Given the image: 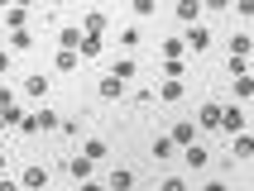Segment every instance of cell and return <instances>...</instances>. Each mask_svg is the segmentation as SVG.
Masks as SVG:
<instances>
[{
  "mask_svg": "<svg viewBox=\"0 0 254 191\" xmlns=\"http://www.w3.org/2000/svg\"><path fill=\"white\" fill-rule=\"evenodd\" d=\"M192 124H197V134H216V129H221V100H206Z\"/></svg>",
  "mask_w": 254,
  "mask_h": 191,
  "instance_id": "cell-1",
  "label": "cell"
},
{
  "mask_svg": "<svg viewBox=\"0 0 254 191\" xmlns=\"http://www.w3.org/2000/svg\"><path fill=\"white\" fill-rule=\"evenodd\" d=\"M168 139H173V148H192V143H201V134H197V124H192V120H178L168 129Z\"/></svg>",
  "mask_w": 254,
  "mask_h": 191,
  "instance_id": "cell-2",
  "label": "cell"
},
{
  "mask_svg": "<svg viewBox=\"0 0 254 191\" xmlns=\"http://www.w3.org/2000/svg\"><path fill=\"white\" fill-rule=\"evenodd\" d=\"M96 172H101V167H96V163H86L82 153H77V158H67V163H63V177H77V182H91V177H96Z\"/></svg>",
  "mask_w": 254,
  "mask_h": 191,
  "instance_id": "cell-3",
  "label": "cell"
},
{
  "mask_svg": "<svg viewBox=\"0 0 254 191\" xmlns=\"http://www.w3.org/2000/svg\"><path fill=\"white\" fill-rule=\"evenodd\" d=\"M77 29H82V39H106V10H86Z\"/></svg>",
  "mask_w": 254,
  "mask_h": 191,
  "instance_id": "cell-4",
  "label": "cell"
},
{
  "mask_svg": "<svg viewBox=\"0 0 254 191\" xmlns=\"http://www.w3.org/2000/svg\"><path fill=\"white\" fill-rule=\"evenodd\" d=\"M183 48H187V53H206V48H211V29H206V24H192V29H187V39H183Z\"/></svg>",
  "mask_w": 254,
  "mask_h": 191,
  "instance_id": "cell-5",
  "label": "cell"
},
{
  "mask_svg": "<svg viewBox=\"0 0 254 191\" xmlns=\"http://www.w3.org/2000/svg\"><path fill=\"white\" fill-rule=\"evenodd\" d=\"M106 77H115V82H134V77H139V57H115Z\"/></svg>",
  "mask_w": 254,
  "mask_h": 191,
  "instance_id": "cell-6",
  "label": "cell"
},
{
  "mask_svg": "<svg viewBox=\"0 0 254 191\" xmlns=\"http://www.w3.org/2000/svg\"><path fill=\"white\" fill-rule=\"evenodd\" d=\"M221 129L226 134H245V110L240 105H221Z\"/></svg>",
  "mask_w": 254,
  "mask_h": 191,
  "instance_id": "cell-7",
  "label": "cell"
},
{
  "mask_svg": "<svg viewBox=\"0 0 254 191\" xmlns=\"http://www.w3.org/2000/svg\"><path fill=\"white\" fill-rule=\"evenodd\" d=\"M77 48H82V29L63 24V29H58V53H77Z\"/></svg>",
  "mask_w": 254,
  "mask_h": 191,
  "instance_id": "cell-8",
  "label": "cell"
},
{
  "mask_svg": "<svg viewBox=\"0 0 254 191\" xmlns=\"http://www.w3.org/2000/svg\"><path fill=\"white\" fill-rule=\"evenodd\" d=\"M19 182H24L29 191H43L48 182H53V172H48V167H24V172H19Z\"/></svg>",
  "mask_w": 254,
  "mask_h": 191,
  "instance_id": "cell-9",
  "label": "cell"
},
{
  "mask_svg": "<svg viewBox=\"0 0 254 191\" xmlns=\"http://www.w3.org/2000/svg\"><path fill=\"white\" fill-rule=\"evenodd\" d=\"M106 187L111 191H134V172L129 167H115V172H106Z\"/></svg>",
  "mask_w": 254,
  "mask_h": 191,
  "instance_id": "cell-10",
  "label": "cell"
},
{
  "mask_svg": "<svg viewBox=\"0 0 254 191\" xmlns=\"http://www.w3.org/2000/svg\"><path fill=\"white\" fill-rule=\"evenodd\" d=\"M82 158H86V163H106V139H86V143H82Z\"/></svg>",
  "mask_w": 254,
  "mask_h": 191,
  "instance_id": "cell-11",
  "label": "cell"
},
{
  "mask_svg": "<svg viewBox=\"0 0 254 191\" xmlns=\"http://www.w3.org/2000/svg\"><path fill=\"white\" fill-rule=\"evenodd\" d=\"M34 124H39V134H53V129H63V115H58V110H39Z\"/></svg>",
  "mask_w": 254,
  "mask_h": 191,
  "instance_id": "cell-12",
  "label": "cell"
},
{
  "mask_svg": "<svg viewBox=\"0 0 254 191\" xmlns=\"http://www.w3.org/2000/svg\"><path fill=\"white\" fill-rule=\"evenodd\" d=\"M250 53H254V39L250 34H235V39H230V57H245V62H250Z\"/></svg>",
  "mask_w": 254,
  "mask_h": 191,
  "instance_id": "cell-13",
  "label": "cell"
},
{
  "mask_svg": "<svg viewBox=\"0 0 254 191\" xmlns=\"http://www.w3.org/2000/svg\"><path fill=\"white\" fill-rule=\"evenodd\" d=\"M24 19H29V5H10V10H5V29H24Z\"/></svg>",
  "mask_w": 254,
  "mask_h": 191,
  "instance_id": "cell-14",
  "label": "cell"
},
{
  "mask_svg": "<svg viewBox=\"0 0 254 191\" xmlns=\"http://www.w3.org/2000/svg\"><path fill=\"white\" fill-rule=\"evenodd\" d=\"M178 19H183V24H197V19H201V5H197V0H178Z\"/></svg>",
  "mask_w": 254,
  "mask_h": 191,
  "instance_id": "cell-15",
  "label": "cell"
},
{
  "mask_svg": "<svg viewBox=\"0 0 254 191\" xmlns=\"http://www.w3.org/2000/svg\"><path fill=\"white\" fill-rule=\"evenodd\" d=\"M183 153H187V167H206V163H211L206 143H192V148H183Z\"/></svg>",
  "mask_w": 254,
  "mask_h": 191,
  "instance_id": "cell-16",
  "label": "cell"
},
{
  "mask_svg": "<svg viewBox=\"0 0 254 191\" xmlns=\"http://www.w3.org/2000/svg\"><path fill=\"white\" fill-rule=\"evenodd\" d=\"M125 96V82H115V77H101V100H120Z\"/></svg>",
  "mask_w": 254,
  "mask_h": 191,
  "instance_id": "cell-17",
  "label": "cell"
},
{
  "mask_svg": "<svg viewBox=\"0 0 254 191\" xmlns=\"http://www.w3.org/2000/svg\"><path fill=\"white\" fill-rule=\"evenodd\" d=\"M149 153H154L158 163H168V158H173V139H168V134H158L154 143H149Z\"/></svg>",
  "mask_w": 254,
  "mask_h": 191,
  "instance_id": "cell-18",
  "label": "cell"
},
{
  "mask_svg": "<svg viewBox=\"0 0 254 191\" xmlns=\"http://www.w3.org/2000/svg\"><path fill=\"white\" fill-rule=\"evenodd\" d=\"M24 96H48V77H24V91H19V100Z\"/></svg>",
  "mask_w": 254,
  "mask_h": 191,
  "instance_id": "cell-19",
  "label": "cell"
},
{
  "mask_svg": "<svg viewBox=\"0 0 254 191\" xmlns=\"http://www.w3.org/2000/svg\"><path fill=\"white\" fill-rule=\"evenodd\" d=\"M10 48H14V53H29V48H34V34H29V29H14V34H10Z\"/></svg>",
  "mask_w": 254,
  "mask_h": 191,
  "instance_id": "cell-20",
  "label": "cell"
},
{
  "mask_svg": "<svg viewBox=\"0 0 254 191\" xmlns=\"http://www.w3.org/2000/svg\"><path fill=\"white\" fill-rule=\"evenodd\" d=\"M183 57H187L183 39H168V43H163V62H183Z\"/></svg>",
  "mask_w": 254,
  "mask_h": 191,
  "instance_id": "cell-21",
  "label": "cell"
},
{
  "mask_svg": "<svg viewBox=\"0 0 254 191\" xmlns=\"http://www.w3.org/2000/svg\"><path fill=\"white\" fill-rule=\"evenodd\" d=\"M230 153H235V158H250V153H254V134H235Z\"/></svg>",
  "mask_w": 254,
  "mask_h": 191,
  "instance_id": "cell-22",
  "label": "cell"
},
{
  "mask_svg": "<svg viewBox=\"0 0 254 191\" xmlns=\"http://www.w3.org/2000/svg\"><path fill=\"white\" fill-rule=\"evenodd\" d=\"M10 110H19V91L0 86V115H10Z\"/></svg>",
  "mask_w": 254,
  "mask_h": 191,
  "instance_id": "cell-23",
  "label": "cell"
},
{
  "mask_svg": "<svg viewBox=\"0 0 254 191\" xmlns=\"http://www.w3.org/2000/svg\"><path fill=\"white\" fill-rule=\"evenodd\" d=\"M120 43H125V48H139V43H144V29H139V24H129L125 34H120Z\"/></svg>",
  "mask_w": 254,
  "mask_h": 191,
  "instance_id": "cell-24",
  "label": "cell"
},
{
  "mask_svg": "<svg viewBox=\"0 0 254 191\" xmlns=\"http://www.w3.org/2000/svg\"><path fill=\"white\" fill-rule=\"evenodd\" d=\"M77 62H82L77 53H58V57H53V67H58V72H77Z\"/></svg>",
  "mask_w": 254,
  "mask_h": 191,
  "instance_id": "cell-25",
  "label": "cell"
},
{
  "mask_svg": "<svg viewBox=\"0 0 254 191\" xmlns=\"http://www.w3.org/2000/svg\"><path fill=\"white\" fill-rule=\"evenodd\" d=\"M158 96H163V100H183L187 86H183V82H163V91H158Z\"/></svg>",
  "mask_w": 254,
  "mask_h": 191,
  "instance_id": "cell-26",
  "label": "cell"
},
{
  "mask_svg": "<svg viewBox=\"0 0 254 191\" xmlns=\"http://www.w3.org/2000/svg\"><path fill=\"white\" fill-rule=\"evenodd\" d=\"M77 57H101V39H82V48H77Z\"/></svg>",
  "mask_w": 254,
  "mask_h": 191,
  "instance_id": "cell-27",
  "label": "cell"
},
{
  "mask_svg": "<svg viewBox=\"0 0 254 191\" xmlns=\"http://www.w3.org/2000/svg\"><path fill=\"white\" fill-rule=\"evenodd\" d=\"M235 96L250 100V96H254V77H235Z\"/></svg>",
  "mask_w": 254,
  "mask_h": 191,
  "instance_id": "cell-28",
  "label": "cell"
},
{
  "mask_svg": "<svg viewBox=\"0 0 254 191\" xmlns=\"http://www.w3.org/2000/svg\"><path fill=\"white\" fill-rule=\"evenodd\" d=\"M14 134H39V124H34V115H24V110H19V124H14Z\"/></svg>",
  "mask_w": 254,
  "mask_h": 191,
  "instance_id": "cell-29",
  "label": "cell"
},
{
  "mask_svg": "<svg viewBox=\"0 0 254 191\" xmlns=\"http://www.w3.org/2000/svg\"><path fill=\"white\" fill-rule=\"evenodd\" d=\"M154 191H187V182H183V177H163Z\"/></svg>",
  "mask_w": 254,
  "mask_h": 191,
  "instance_id": "cell-30",
  "label": "cell"
},
{
  "mask_svg": "<svg viewBox=\"0 0 254 191\" xmlns=\"http://www.w3.org/2000/svg\"><path fill=\"white\" fill-rule=\"evenodd\" d=\"M154 10H158L154 0H134V19H149V14H154Z\"/></svg>",
  "mask_w": 254,
  "mask_h": 191,
  "instance_id": "cell-31",
  "label": "cell"
},
{
  "mask_svg": "<svg viewBox=\"0 0 254 191\" xmlns=\"http://www.w3.org/2000/svg\"><path fill=\"white\" fill-rule=\"evenodd\" d=\"M226 67H230V77H250V62H245V57H230Z\"/></svg>",
  "mask_w": 254,
  "mask_h": 191,
  "instance_id": "cell-32",
  "label": "cell"
},
{
  "mask_svg": "<svg viewBox=\"0 0 254 191\" xmlns=\"http://www.w3.org/2000/svg\"><path fill=\"white\" fill-rule=\"evenodd\" d=\"M82 191H106V182H101V172H96L91 182H82Z\"/></svg>",
  "mask_w": 254,
  "mask_h": 191,
  "instance_id": "cell-33",
  "label": "cell"
},
{
  "mask_svg": "<svg viewBox=\"0 0 254 191\" xmlns=\"http://www.w3.org/2000/svg\"><path fill=\"white\" fill-rule=\"evenodd\" d=\"M0 191H19V177H0Z\"/></svg>",
  "mask_w": 254,
  "mask_h": 191,
  "instance_id": "cell-34",
  "label": "cell"
},
{
  "mask_svg": "<svg viewBox=\"0 0 254 191\" xmlns=\"http://www.w3.org/2000/svg\"><path fill=\"white\" fill-rule=\"evenodd\" d=\"M5 72H10V53H5V48H0V77H5Z\"/></svg>",
  "mask_w": 254,
  "mask_h": 191,
  "instance_id": "cell-35",
  "label": "cell"
},
{
  "mask_svg": "<svg viewBox=\"0 0 254 191\" xmlns=\"http://www.w3.org/2000/svg\"><path fill=\"white\" fill-rule=\"evenodd\" d=\"M206 191H230V187H226V182H206Z\"/></svg>",
  "mask_w": 254,
  "mask_h": 191,
  "instance_id": "cell-36",
  "label": "cell"
},
{
  "mask_svg": "<svg viewBox=\"0 0 254 191\" xmlns=\"http://www.w3.org/2000/svg\"><path fill=\"white\" fill-rule=\"evenodd\" d=\"M0 177H5V153H0Z\"/></svg>",
  "mask_w": 254,
  "mask_h": 191,
  "instance_id": "cell-37",
  "label": "cell"
},
{
  "mask_svg": "<svg viewBox=\"0 0 254 191\" xmlns=\"http://www.w3.org/2000/svg\"><path fill=\"white\" fill-rule=\"evenodd\" d=\"M0 153H5V139H0Z\"/></svg>",
  "mask_w": 254,
  "mask_h": 191,
  "instance_id": "cell-38",
  "label": "cell"
},
{
  "mask_svg": "<svg viewBox=\"0 0 254 191\" xmlns=\"http://www.w3.org/2000/svg\"><path fill=\"white\" fill-rule=\"evenodd\" d=\"M149 191H154V187H149Z\"/></svg>",
  "mask_w": 254,
  "mask_h": 191,
  "instance_id": "cell-39",
  "label": "cell"
},
{
  "mask_svg": "<svg viewBox=\"0 0 254 191\" xmlns=\"http://www.w3.org/2000/svg\"><path fill=\"white\" fill-rule=\"evenodd\" d=\"M106 191H111V187H106Z\"/></svg>",
  "mask_w": 254,
  "mask_h": 191,
  "instance_id": "cell-40",
  "label": "cell"
}]
</instances>
